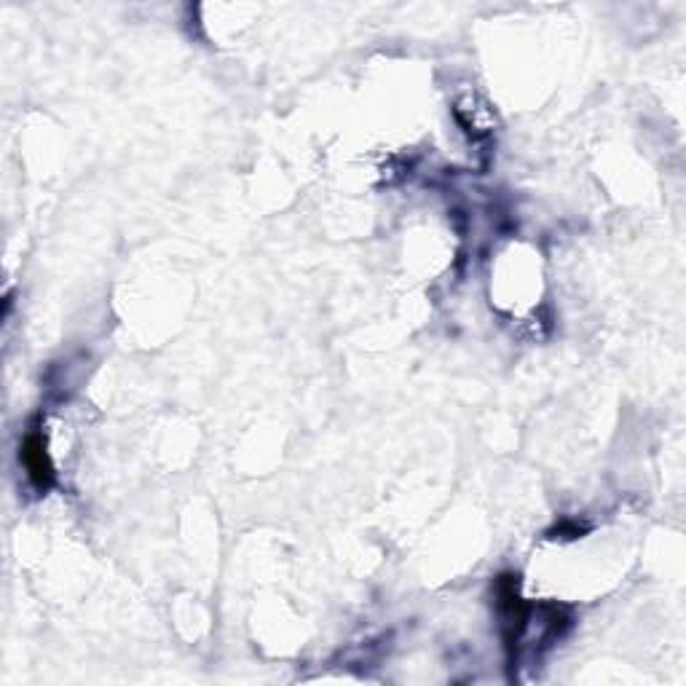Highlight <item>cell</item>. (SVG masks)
I'll return each instance as SVG.
<instances>
[{
  "mask_svg": "<svg viewBox=\"0 0 686 686\" xmlns=\"http://www.w3.org/2000/svg\"><path fill=\"white\" fill-rule=\"evenodd\" d=\"M22 461H25V469L30 480H33L38 488H49L54 483V467H51L49 453H46V445H43V437L38 432H30L22 443Z\"/></svg>",
  "mask_w": 686,
  "mask_h": 686,
  "instance_id": "obj_1",
  "label": "cell"
}]
</instances>
